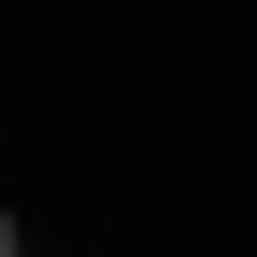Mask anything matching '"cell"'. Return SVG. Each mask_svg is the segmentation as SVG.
<instances>
[{"label": "cell", "mask_w": 257, "mask_h": 257, "mask_svg": "<svg viewBox=\"0 0 257 257\" xmlns=\"http://www.w3.org/2000/svg\"><path fill=\"white\" fill-rule=\"evenodd\" d=\"M0 257H29V229H15V214H0Z\"/></svg>", "instance_id": "6da1fadb"}]
</instances>
